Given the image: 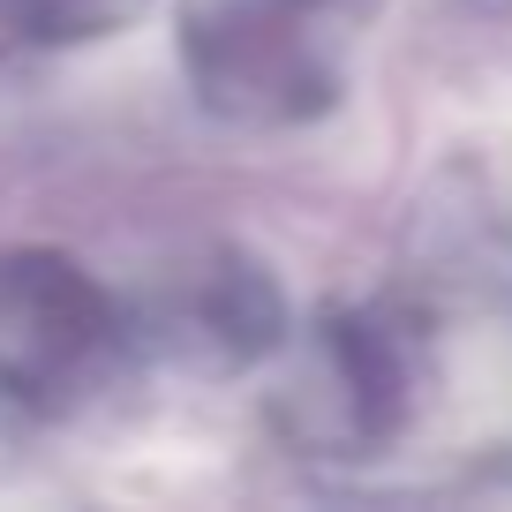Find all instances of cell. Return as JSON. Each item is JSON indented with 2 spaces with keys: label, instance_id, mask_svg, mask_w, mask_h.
I'll list each match as a JSON object with an SVG mask.
<instances>
[{
  "label": "cell",
  "instance_id": "cell-4",
  "mask_svg": "<svg viewBox=\"0 0 512 512\" xmlns=\"http://www.w3.org/2000/svg\"><path fill=\"white\" fill-rule=\"evenodd\" d=\"M128 309H136L144 362L181 369V377H249V369L279 362V347L294 339L279 279L241 249L189 256L181 272L128 294Z\"/></svg>",
  "mask_w": 512,
  "mask_h": 512
},
{
  "label": "cell",
  "instance_id": "cell-2",
  "mask_svg": "<svg viewBox=\"0 0 512 512\" xmlns=\"http://www.w3.org/2000/svg\"><path fill=\"white\" fill-rule=\"evenodd\" d=\"M392 0H174V61L219 128L287 136L347 106Z\"/></svg>",
  "mask_w": 512,
  "mask_h": 512
},
{
  "label": "cell",
  "instance_id": "cell-5",
  "mask_svg": "<svg viewBox=\"0 0 512 512\" xmlns=\"http://www.w3.org/2000/svg\"><path fill=\"white\" fill-rule=\"evenodd\" d=\"M144 8L151 0H0V38L38 46V53H68V46L121 38Z\"/></svg>",
  "mask_w": 512,
  "mask_h": 512
},
{
  "label": "cell",
  "instance_id": "cell-1",
  "mask_svg": "<svg viewBox=\"0 0 512 512\" xmlns=\"http://www.w3.org/2000/svg\"><path fill=\"white\" fill-rule=\"evenodd\" d=\"M272 430L339 482L512 467V294L490 279H415L317 309L279 347Z\"/></svg>",
  "mask_w": 512,
  "mask_h": 512
},
{
  "label": "cell",
  "instance_id": "cell-3",
  "mask_svg": "<svg viewBox=\"0 0 512 512\" xmlns=\"http://www.w3.org/2000/svg\"><path fill=\"white\" fill-rule=\"evenodd\" d=\"M144 362L136 309L46 241L0 249V422H61Z\"/></svg>",
  "mask_w": 512,
  "mask_h": 512
}]
</instances>
